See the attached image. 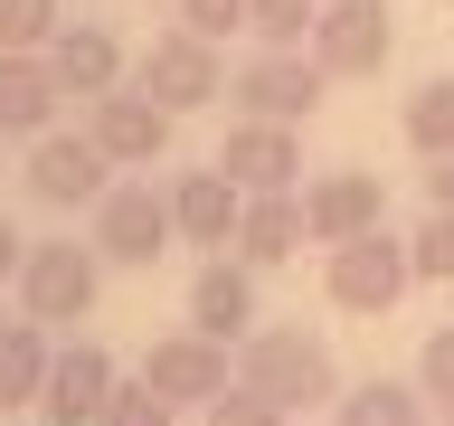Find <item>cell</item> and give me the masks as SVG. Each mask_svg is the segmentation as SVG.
Segmentation results:
<instances>
[{
	"label": "cell",
	"instance_id": "cell-7",
	"mask_svg": "<svg viewBox=\"0 0 454 426\" xmlns=\"http://www.w3.org/2000/svg\"><path fill=\"white\" fill-rule=\"evenodd\" d=\"M20 190L38 199V209H57V218H76V209L95 218V199L114 190V162L95 152L85 123H76V133H38V142H28V162H20Z\"/></svg>",
	"mask_w": 454,
	"mask_h": 426
},
{
	"label": "cell",
	"instance_id": "cell-13",
	"mask_svg": "<svg viewBox=\"0 0 454 426\" xmlns=\"http://www.w3.org/2000/svg\"><path fill=\"white\" fill-rule=\"evenodd\" d=\"M114 351L105 341H57V360H48V389H38V426H95L105 417V398H114Z\"/></svg>",
	"mask_w": 454,
	"mask_h": 426
},
{
	"label": "cell",
	"instance_id": "cell-14",
	"mask_svg": "<svg viewBox=\"0 0 454 426\" xmlns=\"http://www.w3.org/2000/svg\"><path fill=\"white\" fill-rule=\"evenodd\" d=\"M161 190H170V227H180V247H208V256H227V247H237L247 190H237L218 162H208V170H170Z\"/></svg>",
	"mask_w": 454,
	"mask_h": 426
},
{
	"label": "cell",
	"instance_id": "cell-6",
	"mask_svg": "<svg viewBox=\"0 0 454 426\" xmlns=\"http://www.w3.org/2000/svg\"><path fill=\"white\" fill-rule=\"evenodd\" d=\"M322 95H332V76L312 67V48H255L227 76V105L247 114V123H294V133L322 114Z\"/></svg>",
	"mask_w": 454,
	"mask_h": 426
},
{
	"label": "cell",
	"instance_id": "cell-24",
	"mask_svg": "<svg viewBox=\"0 0 454 426\" xmlns=\"http://www.w3.org/2000/svg\"><path fill=\"white\" fill-rule=\"evenodd\" d=\"M407 247H417V284H454V209H426Z\"/></svg>",
	"mask_w": 454,
	"mask_h": 426
},
{
	"label": "cell",
	"instance_id": "cell-22",
	"mask_svg": "<svg viewBox=\"0 0 454 426\" xmlns=\"http://www.w3.org/2000/svg\"><path fill=\"white\" fill-rule=\"evenodd\" d=\"M57 28H67V0H0V48L10 57H48Z\"/></svg>",
	"mask_w": 454,
	"mask_h": 426
},
{
	"label": "cell",
	"instance_id": "cell-26",
	"mask_svg": "<svg viewBox=\"0 0 454 426\" xmlns=\"http://www.w3.org/2000/svg\"><path fill=\"white\" fill-rule=\"evenodd\" d=\"M417 389L454 417V322H445V332H426V351H417Z\"/></svg>",
	"mask_w": 454,
	"mask_h": 426
},
{
	"label": "cell",
	"instance_id": "cell-17",
	"mask_svg": "<svg viewBox=\"0 0 454 426\" xmlns=\"http://www.w3.org/2000/svg\"><path fill=\"white\" fill-rule=\"evenodd\" d=\"M312 247V227H303V190H275V199H247V218H237V265H294V256Z\"/></svg>",
	"mask_w": 454,
	"mask_h": 426
},
{
	"label": "cell",
	"instance_id": "cell-15",
	"mask_svg": "<svg viewBox=\"0 0 454 426\" xmlns=\"http://www.w3.org/2000/svg\"><path fill=\"white\" fill-rule=\"evenodd\" d=\"M85 133H95V152H105L114 170H152L170 152V133H180V114H161L152 95H105V105H85Z\"/></svg>",
	"mask_w": 454,
	"mask_h": 426
},
{
	"label": "cell",
	"instance_id": "cell-9",
	"mask_svg": "<svg viewBox=\"0 0 454 426\" xmlns=\"http://www.w3.org/2000/svg\"><path fill=\"white\" fill-rule=\"evenodd\" d=\"M312 67L332 85H350V76H379L388 67V48H397V28H388V0H322V20H312Z\"/></svg>",
	"mask_w": 454,
	"mask_h": 426
},
{
	"label": "cell",
	"instance_id": "cell-2",
	"mask_svg": "<svg viewBox=\"0 0 454 426\" xmlns=\"http://www.w3.org/2000/svg\"><path fill=\"white\" fill-rule=\"evenodd\" d=\"M10 294H20V312L48 322V332H57V322H85L95 294H105V256H95V237H38Z\"/></svg>",
	"mask_w": 454,
	"mask_h": 426
},
{
	"label": "cell",
	"instance_id": "cell-4",
	"mask_svg": "<svg viewBox=\"0 0 454 426\" xmlns=\"http://www.w3.org/2000/svg\"><path fill=\"white\" fill-rule=\"evenodd\" d=\"M227 67L218 38H190V28H161L152 48L133 57V95H152L161 114H199V105H227Z\"/></svg>",
	"mask_w": 454,
	"mask_h": 426
},
{
	"label": "cell",
	"instance_id": "cell-19",
	"mask_svg": "<svg viewBox=\"0 0 454 426\" xmlns=\"http://www.w3.org/2000/svg\"><path fill=\"white\" fill-rule=\"evenodd\" d=\"M48 360H57V341L48 322H0V417H38V389H48Z\"/></svg>",
	"mask_w": 454,
	"mask_h": 426
},
{
	"label": "cell",
	"instance_id": "cell-11",
	"mask_svg": "<svg viewBox=\"0 0 454 426\" xmlns=\"http://www.w3.org/2000/svg\"><path fill=\"white\" fill-rule=\"evenodd\" d=\"M218 170L237 180L247 199H275V190H303V133L294 123H227V142H218Z\"/></svg>",
	"mask_w": 454,
	"mask_h": 426
},
{
	"label": "cell",
	"instance_id": "cell-33",
	"mask_svg": "<svg viewBox=\"0 0 454 426\" xmlns=\"http://www.w3.org/2000/svg\"><path fill=\"white\" fill-rule=\"evenodd\" d=\"M445 426H454V417H445Z\"/></svg>",
	"mask_w": 454,
	"mask_h": 426
},
{
	"label": "cell",
	"instance_id": "cell-23",
	"mask_svg": "<svg viewBox=\"0 0 454 426\" xmlns=\"http://www.w3.org/2000/svg\"><path fill=\"white\" fill-rule=\"evenodd\" d=\"M312 20H322V0H247V38L255 48H303Z\"/></svg>",
	"mask_w": 454,
	"mask_h": 426
},
{
	"label": "cell",
	"instance_id": "cell-8",
	"mask_svg": "<svg viewBox=\"0 0 454 426\" xmlns=\"http://www.w3.org/2000/svg\"><path fill=\"white\" fill-rule=\"evenodd\" d=\"M133 379H152V398H170V407H218L227 389H237V360H227V341H208V332H161L152 351H142V369Z\"/></svg>",
	"mask_w": 454,
	"mask_h": 426
},
{
	"label": "cell",
	"instance_id": "cell-16",
	"mask_svg": "<svg viewBox=\"0 0 454 426\" xmlns=\"http://www.w3.org/2000/svg\"><path fill=\"white\" fill-rule=\"evenodd\" d=\"M190 332L227 341V351H247L255 332H265V312H255V265H237V256H208L190 275Z\"/></svg>",
	"mask_w": 454,
	"mask_h": 426
},
{
	"label": "cell",
	"instance_id": "cell-10",
	"mask_svg": "<svg viewBox=\"0 0 454 426\" xmlns=\"http://www.w3.org/2000/svg\"><path fill=\"white\" fill-rule=\"evenodd\" d=\"M303 227H312V247H322V256L350 247V237H379V227H388L379 170H312V180H303Z\"/></svg>",
	"mask_w": 454,
	"mask_h": 426
},
{
	"label": "cell",
	"instance_id": "cell-27",
	"mask_svg": "<svg viewBox=\"0 0 454 426\" xmlns=\"http://www.w3.org/2000/svg\"><path fill=\"white\" fill-rule=\"evenodd\" d=\"M199 426H294V417H284L275 398H255V389H227L218 407H199Z\"/></svg>",
	"mask_w": 454,
	"mask_h": 426
},
{
	"label": "cell",
	"instance_id": "cell-1",
	"mask_svg": "<svg viewBox=\"0 0 454 426\" xmlns=\"http://www.w3.org/2000/svg\"><path fill=\"white\" fill-rule=\"evenodd\" d=\"M237 389L275 398L284 417H303V407H340V360H332V341L303 332V322H265V332L237 351Z\"/></svg>",
	"mask_w": 454,
	"mask_h": 426
},
{
	"label": "cell",
	"instance_id": "cell-21",
	"mask_svg": "<svg viewBox=\"0 0 454 426\" xmlns=\"http://www.w3.org/2000/svg\"><path fill=\"white\" fill-rule=\"evenodd\" d=\"M397 123H407V152L417 162H445L454 152V76H417V95L397 105Z\"/></svg>",
	"mask_w": 454,
	"mask_h": 426
},
{
	"label": "cell",
	"instance_id": "cell-31",
	"mask_svg": "<svg viewBox=\"0 0 454 426\" xmlns=\"http://www.w3.org/2000/svg\"><path fill=\"white\" fill-rule=\"evenodd\" d=\"M0 142H10V133H0Z\"/></svg>",
	"mask_w": 454,
	"mask_h": 426
},
{
	"label": "cell",
	"instance_id": "cell-18",
	"mask_svg": "<svg viewBox=\"0 0 454 426\" xmlns=\"http://www.w3.org/2000/svg\"><path fill=\"white\" fill-rule=\"evenodd\" d=\"M57 76H48V57H10L0 48V133L10 142H38V133H57Z\"/></svg>",
	"mask_w": 454,
	"mask_h": 426
},
{
	"label": "cell",
	"instance_id": "cell-28",
	"mask_svg": "<svg viewBox=\"0 0 454 426\" xmlns=\"http://www.w3.org/2000/svg\"><path fill=\"white\" fill-rule=\"evenodd\" d=\"M190 38H227V28H247V0H170Z\"/></svg>",
	"mask_w": 454,
	"mask_h": 426
},
{
	"label": "cell",
	"instance_id": "cell-3",
	"mask_svg": "<svg viewBox=\"0 0 454 426\" xmlns=\"http://www.w3.org/2000/svg\"><path fill=\"white\" fill-rule=\"evenodd\" d=\"M407 284H417V247H407L397 227H379V237H350V247L322 256V294H332L340 312H360V322L397 312V304H407Z\"/></svg>",
	"mask_w": 454,
	"mask_h": 426
},
{
	"label": "cell",
	"instance_id": "cell-29",
	"mask_svg": "<svg viewBox=\"0 0 454 426\" xmlns=\"http://www.w3.org/2000/svg\"><path fill=\"white\" fill-rule=\"evenodd\" d=\"M20 265H28V237L10 227V209H0V284H20Z\"/></svg>",
	"mask_w": 454,
	"mask_h": 426
},
{
	"label": "cell",
	"instance_id": "cell-25",
	"mask_svg": "<svg viewBox=\"0 0 454 426\" xmlns=\"http://www.w3.org/2000/svg\"><path fill=\"white\" fill-rule=\"evenodd\" d=\"M95 426H180V407L152 398V379H114V398H105V417H95Z\"/></svg>",
	"mask_w": 454,
	"mask_h": 426
},
{
	"label": "cell",
	"instance_id": "cell-32",
	"mask_svg": "<svg viewBox=\"0 0 454 426\" xmlns=\"http://www.w3.org/2000/svg\"><path fill=\"white\" fill-rule=\"evenodd\" d=\"M445 10H454V0H445Z\"/></svg>",
	"mask_w": 454,
	"mask_h": 426
},
{
	"label": "cell",
	"instance_id": "cell-5",
	"mask_svg": "<svg viewBox=\"0 0 454 426\" xmlns=\"http://www.w3.org/2000/svg\"><path fill=\"white\" fill-rule=\"evenodd\" d=\"M85 237H95V256H105V265H133V275H152V265L180 247V227H170V190H152V180H114V190L95 199Z\"/></svg>",
	"mask_w": 454,
	"mask_h": 426
},
{
	"label": "cell",
	"instance_id": "cell-30",
	"mask_svg": "<svg viewBox=\"0 0 454 426\" xmlns=\"http://www.w3.org/2000/svg\"><path fill=\"white\" fill-rule=\"evenodd\" d=\"M426 209H454V152H445V162H426Z\"/></svg>",
	"mask_w": 454,
	"mask_h": 426
},
{
	"label": "cell",
	"instance_id": "cell-12",
	"mask_svg": "<svg viewBox=\"0 0 454 426\" xmlns=\"http://www.w3.org/2000/svg\"><path fill=\"white\" fill-rule=\"evenodd\" d=\"M48 76H57V95L105 105V95H123V85H133V57H123V38H114L105 20H67V28L48 38Z\"/></svg>",
	"mask_w": 454,
	"mask_h": 426
},
{
	"label": "cell",
	"instance_id": "cell-20",
	"mask_svg": "<svg viewBox=\"0 0 454 426\" xmlns=\"http://www.w3.org/2000/svg\"><path fill=\"white\" fill-rule=\"evenodd\" d=\"M332 426H426V389L417 379H360V389H340Z\"/></svg>",
	"mask_w": 454,
	"mask_h": 426
}]
</instances>
